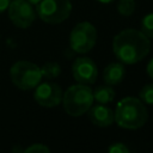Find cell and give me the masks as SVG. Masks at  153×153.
<instances>
[{
  "mask_svg": "<svg viewBox=\"0 0 153 153\" xmlns=\"http://www.w3.org/2000/svg\"><path fill=\"white\" fill-rule=\"evenodd\" d=\"M149 38L136 29H124L112 39L115 56L126 65H134L142 61L149 53Z\"/></svg>",
  "mask_w": 153,
  "mask_h": 153,
  "instance_id": "1",
  "label": "cell"
},
{
  "mask_svg": "<svg viewBox=\"0 0 153 153\" xmlns=\"http://www.w3.org/2000/svg\"><path fill=\"white\" fill-rule=\"evenodd\" d=\"M115 112V122L123 129H139L148 120V111L145 103L136 97H124L121 99Z\"/></svg>",
  "mask_w": 153,
  "mask_h": 153,
  "instance_id": "2",
  "label": "cell"
},
{
  "mask_svg": "<svg viewBox=\"0 0 153 153\" xmlns=\"http://www.w3.org/2000/svg\"><path fill=\"white\" fill-rule=\"evenodd\" d=\"M93 100V91L85 84L69 86L62 96L63 109L72 117H79L86 114Z\"/></svg>",
  "mask_w": 153,
  "mask_h": 153,
  "instance_id": "3",
  "label": "cell"
},
{
  "mask_svg": "<svg viewBox=\"0 0 153 153\" xmlns=\"http://www.w3.org/2000/svg\"><path fill=\"white\" fill-rule=\"evenodd\" d=\"M10 78L19 90H32L42 80L41 67L30 61H17L10 69Z\"/></svg>",
  "mask_w": 153,
  "mask_h": 153,
  "instance_id": "4",
  "label": "cell"
},
{
  "mask_svg": "<svg viewBox=\"0 0 153 153\" xmlns=\"http://www.w3.org/2000/svg\"><path fill=\"white\" fill-rule=\"evenodd\" d=\"M97 42V30L88 22L78 23L69 33V48L78 54H86Z\"/></svg>",
  "mask_w": 153,
  "mask_h": 153,
  "instance_id": "5",
  "label": "cell"
},
{
  "mask_svg": "<svg viewBox=\"0 0 153 153\" xmlns=\"http://www.w3.org/2000/svg\"><path fill=\"white\" fill-rule=\"evenodd\" d=\"M36 12L44 23L59 24L69 17L72 4L69 0H41L36 5Z\"/></svg>",
  "mask_w": 153,
  "mask_h": 153,
  "instance_id": "6",
  "label": "cell"
},
{
  "mask_svg": "<svg viewBox=\"0 0 153 153\" xmlns=\"http://www.w3.org/2000/svg\"><path fill=\"white\" fill-rule=\"evenodd\" d=\"M8 18L12 24L20 29H27L35 20L33 5L27 0H13L8 5Z\"/></svg>",
  "mask_w": 153,
  "mask_h": 153,
  "instance_id": "7",
  "label": "cell"
},
{
  "mask_svg": "<svg viewBox=\"0 0 153 153\" xmlns=\"http://www.w3.org/2000/svg\"><path fill=\"white\" fill-rule=\"evenodd\" d=\"M62 90L56 82H39L35 87L33 98L43 108H55L62 102Z\"/></svg>",
  "mask_w": 153,
  "mask_h": 153,
  "instance_id": "8",
  "label": "cell"
},
{
  "mask_svg": "<svg viewBox=\"0 0 153 153\" xmlns=\"http://www.w3.org/2000/svg\"><path fill=\"white\" fill-rule=\"evenodd\" d=\"M72 74L79 84L92 85L98 76V68L93 60L87 56L76 57L72 65Z\"/></svg>",
  "mask_w": 153,
  "mask_h": 153,
  "instance_id": "9",
  "label": "cell"
},
{
  "mask_svg": "<svg viewBox=\"0 0 153 153\" xmlns=\"http://www.w3.org/2000/svg\"><path fill=\"white\" fill-rule=\"evenodd\" d=\"M86 114L88 120L94 126L100 128L110 127L115 121V112L105 104L98 103L97 105H91Z\"/></svg>",
  "mask_w": 153,
  "mask_h": 153,
  "instance_id": "10",
  "label": "cell"
},
{
  "mask_svg": "<svg viewBox=\"0 0 153 153\" xmlns=\"http://www.w3.org/2000/svg\"><path fill=\"white\" fill-rule=\"evenodd\" d=\"M126 76V68L121 62H112L108 65L103 71V79L106 85L115 86L122 82Z\"/></svg>",
  "mask_w": 153,
  "mask_h": 153,
  "instance_id": "11",
  "label": "cell"
},
{
  "mask_svg": "<svg viewBox=\"0 0 153 153\" xmlns=\"http://www.w3.org/2000/svg\"><path fill=\"white\" fill-rule=\"evenodd\" d=\"M115 96H116V92L112 88V86H110V85L98 86L93 91V99L97 100V103H100V104L111 103L114 100Z\"/></svg>",
  "mask_w": 153,
  "mask_h": 153,
  "instance_id": "12",
  "label": "cell"
},
{
  "mask_svg": "<svg viewBox=\"0 0 153 153\" xmlns=\"http://www.w3.org/2000/svg\"><path fill=\"white\" fill-rule=\"evenodd\" d=\"M41 73H42V78H44L47 80H51V79L57 78L61 74V67L55 61L45 62L41 67Z\"/></svg>",
  "mask_w": 153,
  "mask_h": 153,
  "instance_id": "13",
  "label": "cell"
},
{
  "mask_svg": "<svg viewBox=\"0 0 153 153\" xmlns=\"http://www.w3.org/2000/svg\"><path fill=\"white\" fill-rule=\"evenodd\" d=\"M135 0H118L117 1V12L122 16H131L135 11Z\"/></svg>",
  "mask_w": 153,
  "mask_h": 153,
  "instance_id": "14",
  "label": "cell"
},
{
  "mask_svg": "<svg viewBox=\"0 0 153 153\" xmlns=\"http://www.w3.org/2000/svg\"><path fill=\"white\" fill-rule=\"evenodd\" d=\"M141 31L148 38H153V13H148L142 18V20H141Z\"/></svg>",
  "mask_w": 153,
  "mask_h": 153,
  "instance_id": "15",
  "label": "cell"
},
{
  "mask_svg": "<svg viewBox=\"0 0 153 153\" xmlns=\"http://www.w3.org/2000/svg\"><path fill=\"white\" fill-rule=\"evenodd\" d=\"M139 98L142 100V103L153 105V84L145 85L139 92Z\"/></svg>",
  "mask_w": 153,
  "mask_h": 153,
  "instance_id": "16",
  "label": "cell"
},
{
  "mask_svg": "<svg viewBox=\"0 0 153 153\" xmlns=\"http://www.w3.org/2000/svg\"><path fill=\"white\" fill-rule=\"evenodd\" d=\"M50 149L43 143H32L27 148L24 149V152L26 153H48Z\"/></svg>",
  "mask_w": 153,
  "mask_h": 153,
  "instance_id": "17",
  "label": "cell"
},
{
  "mask_svg": "<svg viewBox=\"0 0 153 153\" xmlns=\"http://www.w3.org/2000/svg\"><path fill=\"white\" fill-rule=\"evenodd\" d=\"M108 151L110 153H128L129 148L122 142H114L111 146H109Z\"/></svg>",
  "mask_w": 153,
  "mask_h": 153,
  "instance_id": "18",
  "label": "cell"
},
{
  "mask_svg": "<svg viewBox=\"0 0 153 153\" xmlns=\"http://www.w3.org/2000/svg\"><path fill=\"white\" fill-rule=\"evenodd\" d=\"M10 2H11V0H0V13L5 12L8 8Z\"/></svg>",
  "mask_w": 153,
  "mask_h": 153,
  "instance_id": "19",
  "label": "cell"
},
{
  "mask_svg": "<svg viewBox=\"0 0 153 153\" xmlns=\"http://www.w3.org/2000/svg\"><path fill=\"white\" fill-rule=\"evenodd\" d=\"M146 72H147V74L153 79V59L148 62V65H147V67H146Z\"/></svg>",
  "mask_w": 153,
  "mask_h": 153,
  "instance_id": "20",
  "label": "cell"
},
{
  "mask_svg": "<svg viewBox=\"0 0 153 153\" xmlns=\"http://www.w3.org/2000/svg\"><path fill=\"white\" fill-rule=\"evenodd\" d=\"M96 1L102 2V4H110V2H112V1H115V0H96Z\"/></svg>",
  "mask_w": 153,
  "mask_h": 153,
  "instance_id": "21",
  "label": "cell"
},
{
  "mask_svg": "<svg viewBox=\"0 0 153 153\" xmlns=\"http://www.w3.org/2000/svg\"><path fill=\"white\" fill-rule=\"evenodd\" d=\"M27 1H30V2L32 4V5H37V4H38V2L41 1V0H27Z\"/></svg>",
  "mask_w": 153,
  "mask_h": 153,
  "instance_id": "22",
  "label": "cell"
}]
</instances>
